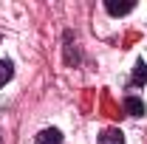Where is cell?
<instances>
[{
	"label": "cell",
	"instance_id": "52a82bcc",
	"mask_svg": "<svg viewBox=\"0 0 147 144\" xmlns=\"http://www.w3.org/2000/svg\"><path fill=\"white\" fill-rule=\"evenodd\" d=\"M11 76H14V62L11 59H0V88L6 82H11Z\"/></svg>",
	"mask_w": 147,
	"mask_h": 144
},
{
	"label": "cell",
	"instance_id": "ba28073f",
	"mask_svg": "<svg viewBox=\"0 0 147 144\" xmlns=\"http://www.w3.org/2000/svg\"><path fill=\"white\" fill-rule=\"evenodd\" d=\"M0 144H3V133H0Z\"/></svg>",
	"mask_w": 147,
	"mask_h": 144
},
{
	"label": "cell",
	"instance_id": "3957f363",
	"mask_svg": "<svg viewBox=\"0 0 147 144\" xmlns=\"http://www.w3.org/2000/svg\"><path fill=\"white\" fill-rule=\"evenodd\" d=\"M142 85H147V62H144V59H139V62L133 65V73H130V79H127L125 88L136 90V88H142Z\"/></svg>",
	"mask_w": 147,
	"mask_h": 144
},
{
	"label": "cell",
	"instance_id": "277c9868",
	"mask_svg": "<svg viewBox=\"0 0 147 144\" xmlns=\"http://www.w3.org/2000/svg\"><path fill=\"white\" fill-rule=\"evenodd\" d=\"M34 144H62V130L59 127H42L34 136Z\"/></svg>",
	"mask_w": 147,
	"mask_h": 144
},
{
	"label": "cell",
	"instance_id": "7a4b0ae2",
	"mask_svg": "<svg viewBox=\"0 0 147 144\" xmlns=\"http://www.w3.org/2000/svg\"><path fill=\"white\" fill-rule=\"evenodd\" d=\"M122 108H125V113L133 116V119H139V116L147 113V105L142 102V96H136V93H127V96L122 99Z\"/></svg>",
	"mask_w": 147,
	"mask_h": 144
},
{
	"label": "cell",
	"instance_id": "5b68a950",
	"mask_svg": "<svg viewBox=\"0 0 147 144\" xmlns=\"http://www.w3.org/2000/svg\"><path fill=\"white\" fill-rule=\"evenodd\" d=\"M136 9V3L133 0H127V3H116V0H105V11H108L110 17H125V14H130Z\"/></svg>",
	"mask_w": 147,
	"mask_h": 144
},
{
	"label": "cell",
	"instance_id": "8992f818",
	"mask_svg": "<svg viewBox=\"0 0 147 144\" xmlns=\"http://www.w3.org/2000/svg\"><path fill=\"white\" fill-rule=\"evenodd\" d=\"M96 141L99 144H125V133H122L119 127H105V130L96 136Z\"/></svg>",
	"mask_w": 147,
	"mask_h": 144
},
{
	"label": "cell",
	"instance_id": "6da1fadb",
	"mask_svg": "<svg viewBox=\"0 0 147 144\" xmlns=\"http://www.w3.org/2000/svg\"><path fill=\"white\" fill-rule=\"evenodd\" d=\"M62 62H65L68 68H79V62H82L79 40H76V34H74L71 28L62 31Z\"/></svg>",
	"mask_w": 147,
	"mask_h": 144
}]
</instances>
